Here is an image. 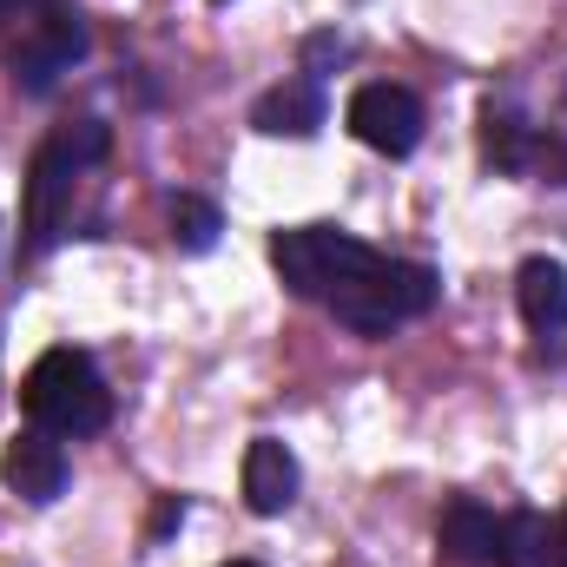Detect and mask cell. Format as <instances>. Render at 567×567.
Masks as SVG:
<instances>
[{"mask_svg":"<svg viewBox=\"0 0 567 567\" xmlns=\"http://www.w3.org/2000/svg\"><path fill=\"white\" fill-rule=\"evenodd\" d=\"M100 158H106V126L100 120H66L33 145V165H27V258H47L60 245V225L73 212V185Z\"/></svg>","mask_w":567,"mask_h":567,"instance_id":"1","label":"cell"},{"mask_svg":"<svg viewBox=\"0 0 567 567\" xmlns=\"http://www.w3.org/2000/svg\"><path fill=\"white\" fill-rule=\"evenodd\" d=\"M20 410L47 435H100L113 423V390H106V377L86 350L53 343L47 357H33V370L20 383Z\"/></svg>","mask_w":567,"mask_h":567,"instance_id":"2","label":"cell"},{"mask_svg":"<svg viewBox=\"0 0 567 567\" xmlns=\"http://www.w3.org/2000/svg\"><path fill=\"white\" fill-rule=\"evenodd\" d=\"M435 297H442V278H435L429 265H410V258H383V251H370V265L343 284L323 310H330L343 330H357V337H390V330H403V323L429 317V310H435Z\"/></svg>","mask_w":567,"mask_h":567,"instance_id":"3","label":"cell"},{"mask_svg":"<svg viewBox=\"0 0 567 567\" xmlns=\"http://www.w3.org/2000/svg\"><path fill=\"white\" fill-rule=\"evenodd\" d=\"M370 251L377 245H363L343 225H290V231L271 238V265H278L284 290L303 297V303H330L343 284L370 265Z\"/></svg>","mask_w":567,"mask_h":567,"instance_id":"4","label":"cell"},{"mask_svg":"<svg viewBox=\"0 0 567 567\" xmlns=\"http://www.w3.org/2000/svg\"><path fill=\"white\" fill-rule=\"evenodd\" d=\"M86 47H93L86 13H80V7H66V0H47V7L27 20L20 47L7 53V73H13V86H20L27 100H40V93H53V86L86 60Z\"/></svg>","mask_w":567,"mask_h":567,"instance_id":"5","label":"cell"},{"mask_svg":"<svg viewBox=\"0 0 567 567\" xmlns=\"http://www.w3.org/2000/svg\"><path fill=\"white\" fill-rule=\"evenodd\" d=\"M350 133L370 145V152H383V158H410L429 133V113L423 100L410 93V86H390V80H370V86H357L350 93Z\"/></svg>","mask_w":567,"mask_h":567,"instance_id":"6","label":"cell"},{"mask_svg":"<svg viewBox=\"0 0 567 567\" xmlns=\"http://www.w3.org/2000/svg\"><path fill=\"white\" fill-rule=\"evenodd\" d=\"M0 482H7L20 502L53 508V502L66 495V449H60V435H47V429H20V435L0 449Z\"/></svg>","mask_w":567,"mask_h":567,"instance_id":"7","label":"cell"},{"mask_svg":"<svg viewBox=\"0 0 567 567\" xmlns=\"http://www.w3.org/2000/svg\"><path fill=\"white\" fill-rule=\"evenodd\" d=\"M297 488H303L297 455L284 449L278 435H258V442L245 449V508H251V515H284V508L297 502Z\"/></svg>","mask_w":567,"mask_h":567,"instance_id":"8","label":"cell"},{"mask_svg":"<svg viewBox=\"0 0 567 567\" xmlns=\"http://www.w3.org/2000/svg\"><path fill=\"white\" fill-rule=\"evenodd\" d=\"M323 120H330V106H323V86L317 80H284V86H271L251 106V126L265 140H317Z\"/></svg>","mask_w":567,"mask_h":567,"instance_id":"9","label":"cell"},{"mask_svg":"<svg viewBox=\"0 0 567 567\" xmlns=\"http://www.w3.org/2000/svg\"><path fill=\"white\" fill-rule=\"evenodd\" d=\"M442 555L455 567H495V542H502V515L482 508V502H449L442 508V528H435Z\"/></svg>","mask_w":567,"mask_h":567,"instance_id":"10","label":"cell"},{"mask_svg":"<svg viewBox=\"0 0 567 567\" xmlns=\"http://www.w3.org/2000/svg\"><path fill=\"white\" fill-rule=\"evenodd\" d=\"M515 297H522V317L535 337H561L567 330V271L555 258H528L515 271Z\"/></svg>","mask_w":567,"mask_h":567,"instance_id":"11","label":"cell"},{"mask_svg":"<svg viewBox=\"0 0 567 567\" xmlns=\"http://www.w3.org/2000/svg\"><path fill=\"white\" fill-rule=\"evenodd\" d=\"M555 561V535L535 508L502 515V542H495V567H548Z\"/></svg>","mask_w":567,"mask_h":567,"instance_id":"12","label":"cell"},{"mask_svg":"<svg viewBox=\"0 0 567 567\" xmlns=\"http://www.w3.org/2000/svg\"><path fill=\"white\" fill-rule=\"evenodd\" d=\"M218 231H225V218H218V205L212 198H198V192H178L172 198V245L178 251H212L218 245Z\"/></svg>","mask_w":567,"mask_h":567,"instance_id":"13","label":"cell"},{"mask_svg":"<svg viewBox=\"0 0 567 567\" xmlns=\"http://www.w3.org/2000/svg\"><path fill=\"white\" fill-rule=\"evenodd\" d=\"M482 152H488V165L522 172V165H528V152H535V140H528V126H522V120H508V113H495V106H488V120H482Z\"/></svg>","mask_w":567,"mask_h":567,"instance_id":"14","label":"cell"},{"mask_svg":"<svg viewBox=\"0 0 567 567\" xmlns=\"http://www.w3.org/2000/svg\"><path fill=\"white\" fill-rule=\"evenodd\" d=\"M350 60V40L343 33H310L303 40V80H323V73H337Z\"/></svg>","mask_w":567,"mask_h":567,"instance_id":"15","label":"cell"},{"mask_svg":"<svg viewBox=\"0 0 567 567\" xmlns=\"http://www.w3.org/2000/svg\"><path fill=\"white\" fill-rule=\"evenodd\" d=\"M178 522H185V502H178V495H165V502H158V515H152V542L178 535Z\"/></svg>","mask_w":567,"mask_h":567,"instance_id":"16","label":"cell"},{"mask_svg":"<svg viewBox=\"0 0 567 567\" xmlns=\"http://www.w3.org/2000/svg\"><path fill=\"white\" fill-rule=\"evenodd\" d=\"M40 7H47V0H0V27H7V20H33Z\"/></svg>","mask_w":567,"mask_h":567,"instance_id":"17","label":"cell"},{"mask_svg":"<svg viewBox=\"0 0 567 567\" xmlns=\"http://www.w3.org/2000/svg\"><path fill=\"white\" fill-rule=\"evenodd\" d=\"M555 555H561V567H567V515H561V542H555Z\"/></svg>","mask_w":567,"mask_h":567,"instance_id":"18","label":"cell"},{"mask_svg":"<svg viewBox=\"0 0 567 567\" xmlns=\"http://www.w3.org/2000/svg\"><path fill=\"white\" fill-rule=\"evenodd\" d=\"M231 567H258V561H231Z\"/></svg>","mask_w":567,"mask_h":567,"instance_id":"19","label":"cell"},{"mask_svg":"<svg viewBox=\"0 0 567 567\" xmlns=\"http://www.w3.org/2000/svg\"><path fill=\"white\" fill-rule=\"evenodd\" d=\"M212 7H231V0H212Z\"/></svg>","mask_w":567,"mask_h":567,"instance_id":"20","label":"cell"}]
</instances>
